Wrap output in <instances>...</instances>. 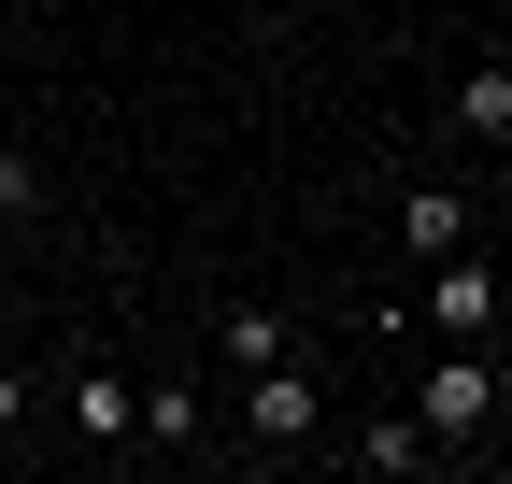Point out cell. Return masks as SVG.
Masks as SVG:
<instances>
[{
	"label": "cell",
	"mask_w": 512,
	"mask_h": 484,
	"mask_svg": "<svg viewBox=\"0 0 512 484\" xmlns=\"http://www.w3.org/2000/svg\"><path fill=\"white\" fill-rule=\"evenodd\" d=\"M413 413H427V442H470L484 413H498V356H484V342H441V356H427V399H413Z\"/></svg>",
	"instance_id": "1"
},
{
	"label": "cell",
	"mask_w": 512,
	"mask_h": 484,
	"mask_svg": "<svg viewBox=\"0 0 512 484\" xmlns=\"http://www.w3.org/2000/svg\"><path fill=\"white\" fill-rule=\"evenodd\" d=\"M427 328H441V342H484V328H498V271L470 257V242L427 257Z\"/></svg>",
	"instance_id": "2"
},
{
	"label": "cell",
	"mask_w": 512,
	"mask_h": 484,
	"mask_svg": "<svg viewBox=\"0 0 512 484\" xmlns=\"http://www.w3.org/2000/svg\"><path fill=\"white\" fill-rule=\"evenodd\" d=\"M242 428H256V442H313V371H299V356L242 371Z\"/></svg>",
	"instance_id": "3"
},
{
	"label": "cell",
	"mask_w": 512,
	"mask_h": 484,
	"mask_svg": "<svg viewBox=\"0 0 512 484\" xmlns=\"http://www.w3.org/2000/svg\"><path fill=\"white\" fill-rule=\"evenodd\" d=\"M399 242H413V271H427V257H456V242H470V200H456V186L427 171V186L399 200Z\"/></svg>",
	"instance_id": "4"
},
{
	"label": "cell",
	"mask_w": 512,
	"mask_h": 484,
	"mask_svg": "<svg viewBox=\"0 0 512 484\" xmlns=\"http://www.w3.org/2000/svg\"><path fill=\"white\" fill-rule=\"evenodd\" d=\"M441 114H456L470 143H512V57H470V72H456V100H441Z\"/></svg>",
	"instance_id": "5"
},
{
	"label": "cell",
	"mask_w": 512,
	"mask_h": 484,
	"mask_svg": "<svg viewBox=\"0 0 512 484\" xmlns=\"http://www.w3.org/2000/svg\"><path fill=\"white\" fill-rule=\"evenodd\" d=\"M72 428H86V442H143V385H114V371H72Z\"/></svg>",
	"instance_id": "6"
},
{
	"label": "cell",
	"mask_w": 512,
	"mask_h": 484,
	"mask_svg": "<svg viewBox=\"0 0 512 484\" xmlns=\"http://www.w3.org/2000/svg\"><path fill=\"white\" fill-rule=\"evenodd\" d=\"M342 456H356V470H384V484H399V470H427L441 442H427V413H370V428H356Z\"/></svg>",
	"instance_id": "7"
},
{
	"label": "cell",
	"mask_w": 512,
	"mask_h": 484,
	"mask_svg": "<svg viewBox=\"0 0 512 484\" xmlns=\"http://www.w3.org/2000/svg\"><path fill=\"white\" fill-rule=\"evenodd\" d=\"M214 342H228V371H271V356H299V328L271 314V299H242V314H228Z\"/></svg>",
	"instance_id": "8"
},
{
	"label": "cell",
	"mask_w": 512,
	"mask_h": 484,
	"mask_svg": "<svg viewBox=\"0 0 512 484\" xmlns=\"http://www.w3.org/2000/svg\"><path fill=\"white\" fill-rule=\"evenodd\" d=\"M143 442H200V385H143Z\"/></svg>",
	"instance_id": "9"
},
{
	"label": "cell",
	"mask_w": 512,
	"mask_h": 484,
	"mask_svg": "<svg viewBox=\"0 0 512 484\" xmlns=\"http://www.w3.org/2000/svg\"><path fill=\"white\" fill-rule=\"evenodd\" d=\"M15 214H43V171H29L15 143H0V228H15Z\"/></svg>",
	"instance_id": "10"
},
{
	"label": "cell",
	"mask_w": 512,
	"mask_h": 484,
	"mask_svg": "<svg viewBox=\"0 0 512 484\" xmlns=\"http://www.w3.org/2000/svg\"><path fill=\"white\" fill-rule=\"evenodd\" d=\"M15 413H29V371L0 356V456H15Z\"/></svg>",
	"instance_id": "11"
}]
</instances>
